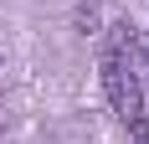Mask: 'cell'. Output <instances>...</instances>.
<instances>
[{
  "mask_svg": "<svg viewBox=\"0 0 149 144\" xmlns=\"http://www.w3.org/2000/svg\"><path fill=\"white\" fill-rule=\"evenodd\" d=\"M144 77H149V62H144Z\"/></svg>",
  "mask_w": 149,
  "mask_h": 144,
  "instance_id": "cell-2",
  "label": "cell"
},
{
  "mask_svg": "<svg viewBox=\"0 0 149 144\" xmlns=\"http://www.w3.org/2000/svg\"><path fill=\"white\" fill-rule=\"evenodd\" d=\"M129 139H134V144H149V118H144V113L129 118Z\"/></svg>",
  "mask_w": 149,
  "mask_h": 144,
  "instance_id": "cell-1",
  "label": "cell"
}]
</instances>
